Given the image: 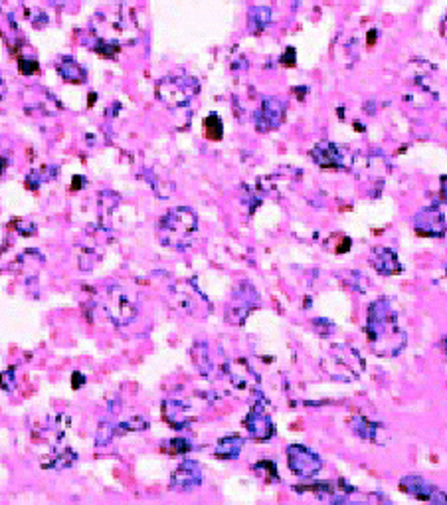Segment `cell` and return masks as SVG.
Masks as SVG:
<instances>
[{
	"mask_svg": "<svg viewBox=\"0 0 447 505\" xmlns=\"http://www.w3.org/2000/svg\"><path fill=\"white\" fill-rule=\"evenodd\" d=\"M311 157L316 165L323 169H340L342 166V155L338 151V147H335L331 141H321L311 151Z\"/></svg>",
	"mask_w": 447,
	"mask_h": 505,
	"instance_id": "cell-16",
	"label": "cell"
},
{
	"mask_svg": "<svg viewBox=\"0 0 447 505\" xmlns=\"http://www.w3.org/2000/svg\"><path fill=\"white\" fill-rule=\"evenodd\" d=\"M119 202H121L119 195H115L113 190H103V192L99 195V218L103 220L105 216L109 218V214L117 209Z\"/></svg>",
	"mask_w": 447,
	"mask_h": 505,
	"instance_id": "cell-23",
	"label": "cell"
},
{
	"mask_svg": "<svg viewBox=\"0 0 447 505\" xmlns=\"http://www.w3.org/2000/svg\"><path fill=\"white\" fill-rule=\"evenodd\" d=\"M281 64H283V66H295V50L293 48H287V52H285V55L281 58Z\"/></svg>",
	"mask_w": 447,
	"mask_h": 505,
	"instance_id": "cell-34",
	"label": "cell"
},
{
	"mask_svg": "<svg viewBox=\"0 0 447 505\" xmlns=\"http://www.w3.org/2000/svg\"><path fill=\"white\" fill-rule=\"evenodd\" d=\"M253 470H255V472L265 473L269 482H279V476H277V466H275L272 460H262L260 464H255V466H253Z\"/></svg>",
	"mask_w": 447,
	"mask_h": 505,
	"instance_id": "cell-28",
	"label": "cell"
},
{
	"mask_svg": "<svg viewBox=\"0 0 447 505\" xmlns=\"http://www.w3.org/2000/svg\"><path fill=\"white\" fill-rule=\"evenodd\" d=\"M255 127L260 133H269L277 129L285 119V103L277 98H265L255 111Z\"/></svg>",
	"mask_w": 447,
	"mask_h": 505,
	"instance_id": "cell-9",
	"label": "cell"
},
{
	"mask_svg": "<svg viewBox=\"0 0 447 505\" xmlns=\"http://www.w3.org/2000/svg\"><path fill=\"white\" fill-rule=\"evenodd\" d=\"M6 165H8V161H6V157H0V176H2V173H4V169H6Z\"/></svg>",
	"mask_w": 447,
	"mask_h": 505,
	"instance_id": "cell-38",
	"label": "cell"
},
{
	"mask_svg": "<svg viewBox=\"0 0 447 505\" xmlns=\"http://www.w3.org/2000/svg\"><path fill=\"white\" fill-rule=\"evenodd\" d=\"M200 91V84L196 77L186 76V74H171L159 79L154 93L156 99L171 107V110H180L186 107L192 99L196 98Z\"/></svg>",
	"mask_w": 447,
	"mask_h": 505,
	"instance_id": "cell-4",
	"label": "cell"
},
{
	"mask_svg": "<svg viewBox=\"0 0 447 505\" xmlns=\"http://www.w3.org/2000/svg\"><path fill=\"white\" fill-rule=\"evenodd\" d=\"M163 418L175 430H182L194 420V414H192L190 407L182 400L166 398L163 402Z\"/></svg>",
	"mask_w": 447,
	"mask_h": 505,
	"instance_id": "cell-14",
	"label": "cell"
},
{
	"mask_svg": "<svg viewBox=\"0 0 447 505\" xmlns=\"http://www.w3.org/2000/svg\"><path fill=\"white\" fill-rule=\"evenodd\" d=\"M371 262L374 265V270L384 275H396L403 270L400 260H398V254L390 250V248H386V246H376L374 248Z\"/></svg>",
	"mask_w": 447,
	"mask_h": 505,
	"instance_id": "cell-15",
	"label": "cell"
},
{
	"mask_svg": "<svg viewBox=\"0 0 447 505\" xmlns=\"http://www.w3.org/2000/svg\"><path fill=\"white\" fill-rule=\"evenodd\" d=\"M18 70H20V74H24V76H34V74H38V72H40V66H38V62H36V60H26V58H20V60H18Z\"/></svg>",
	"mask_w": 447,
	"mask_h": 505,
	"instance_id": "cell-32",
	"label": "cell"
},
{
	"mask_svg": "<svg viewBox=\"0 0 447 505\" xmlns=\"http://www.w3.org/2000/svg\"><path fill=\"white\" fill-rule=\"evenodd\" d=\"M55 173H58V166H42L38 171H32L30 175L26 176V187L30 188V190H38V188L42 187V183L52 181Z\"/></svg>",
	"mask_w": 447,
	"mask_h": 505,
	"instance_id": "cell-22",
	"label": "cell"
},
{
	"mask_svg": "<svg viewBox=\"0 0 447 505\" xmlns=\"http://www.w3.org/2000/svg\"><path fill=\"white\" fill-rule=\"evenodd\" d=\"M4 93H6V84H4V79L0 76V99L4 98Z\"/></svg>",
	"mask_w": 447,
	"mask_h": 505,
	"instance_id": "cell-39",
	"label": "cell"
},
{
	"mask_svg": "<svg viewBox=\"0 0 447 505\" xmlns=\"http://www.w3.org/2000/svg\"><path fill=\"white\" fill-rule=\"evenodd\" d=\"M204 129H206V137L212 141H220L222 135H224V127H222V119H220L216 113L208 115L204 121Z\"/></svg>",
	"mask_w": 447,
	"mask_h": 505,
	"instance_id": "cell-25",
	"label": "cell"
},
{
	"mask_svg": "<svg viewBox=\"0 0 447 505\" xmlns=\"http://www.w3.org/2000/svg\"><path fill=\"white\" fill-rule=\"evenodd\" d=\"M58 12H74L79 8L81 0H46Z\"/></svg>",
	"mask_w": 447,
	"mask_h": 505,
	"instance_id": "cell-30",
	"label": "cell"
},
{
	"mask_svg": "<svg viewBox=\"0 0 447 505\" xmlns=\"http://www.w3.org/2000/svg\"><path fill=\"white\" fill-rule=\"evenodd\" d=\"M273 20L272 8L267 6H253L248 12V28L253 34H262Z\"/></svg>",
	"mask_w": 447,
	"mask_h": 505,
	"instance_id": "cell-19",
	"label": "cell"
},
{
	"mask_svg": "<svg viewBox=\"0 0 447 505\" xmlns=\"http://www.w3.org/2000/svg\"><path fill=\"white\" fill-rule=\"evenodd\" d=\"M441 34L447 38V14L443 16V20H441Z\"/></svg>",
	"mask_w": 447,
	"mask_h": 505,
	"instance_id": "cell-40",
	"label": "cell"
},
{
	"mask_svg": "<svg viewBox=\"0 0 447 505\" xmlns=\"http://www.w3.org/2000/svg\"><path fill=\"white\" fill-rule=\"evenodd\" d=\"M400 487L406 494L414 495L418 499H425V501H432V504H447V495L441 490H437L436 485L425 482L424 478H420V476H406L400 482Z\"/></svg>",
	"mask_w": 447,
	"mask_h": 505,
	"instance_id": "cell-11",
	"label": "cell"
},
{
	"mask_svg": "<svg viewBox=\"0 0 447 505\" xmlns=\"http://www.w3.org/2000/svg\"><path fill=\"white\" fill-rule=\"evenodd\" d=\"M77 460V454L72 448H64L62 452H58L54 456L46 458V461H42V468H48V470H64V468H69L74 466Z\"/></svg>",
	"mask_w": 447,
	"mask_h": 505,
	"instance_id": "cell-21",
	"label": "cell"
},
{
	"mask_svg": "<svg viewBox=\"0 0 447 505\" xmlns=\"http://www.w3.org/2000/svg\"><path fill=\"white\" fill-rule=\"evenodd\" d=\"M117 428H119L117 432H137V430H147L149 428V424H147V420H142L141 417H135L125 420Z\"/></svg>",
	"mask_w": 447,
	"mask_h": 505,
	"instance_id": "cell-29",
	"label": "cell"
},
{
	"mask_svg": "<svg viewBox=\"0 0 447 505\" xmlns=\"http://www.w3.org/2000/svg\"><path fill=\"white\" fill-rule=\"evenodd\" d=\"M89 26L95 40L115 46L133 44L139 36L137 14L127 4H109L99 8Z\"/></svg>",
	"mask_w": 447,
	"mask_h": 505,
	"instance_id": "cell-2",
	"label": "cell"
},
{
	"mask_svg": "<svg viewBox=\"0 0 447 505\" xmlns=\"http://www.w3.org/2000/svg\"><path fill=\"white\" fill-rule=\"evenodd\" d=\"M241 448H243V438L238 434H229V436L218 440V444L214 448V456L218 460H236L240 456Z\"/></svg>",
	"mask_w": 447,
	"mask_h": 505,
	"instance_id": "cell-18",
	"label": "cell"
},
{
	"mask_svg": "<svg viewBox=\"0 0 447 505\" xmlns=\"http://www.w3.org/2000/svg\"><path fill=\"white\" fill-rule=\"evenodd\" d=\"M192 359H194L198 373L210 376V373L214 371V365H212V357H210V349H208L204 341H198L196 345L192 347Z\"/></svg>",
	"mask_w": 447,
	"mask_h": 505,
	"instance_id": "cell-20",
	"label": "cell"
},
{
	"mask_svg": "<svg viewBox=\"0 0 447 505\" xmlns=\"http://www.w3.org/2000/svg\"><path fill=\"white\" fill-rule=\"evenodd\" d=\"M414 228L420 236H425V238H441L446 234V218L441 210L429 206L415 216Z\"/></svg>",
	"mask_w": 447,
	"mask_h": 505,
	"instance_id": "cell-12",
	"label": "cell"
},
{
	"mask_svg": "<svg viewBox=\"0 0 447 505\" xmlns=\"http://www.w3.org/2000/svg\"><path fill=\"white\" fill-rule=\"evenodd\" d=\"M352 426H354L352 430L359 434L360 438H364V440L376 438V430H378V424H374V422H371V420H366V418H356Z\"/></svg>",
	"mask_w": 447,
	"mask_h": 505,
	"instance_id": "cell-26",
	"label": "cell"
},
{
	"mask_svg": "<svg viewBox=\"0 0 447 505\" xmlns=\"http://www.w3.org/2000/svg\"><path fill=\"white\" fill-rule=\"evenodd\" d=\"M26 107L38 111L42 115H58L62 110L60 101L48 89L40 88V86H34L26 91Z\"/></svg>",
	"mask_w": 447,
	"mask_h": 505,
	"instance_id": "cell-13",
	"label": "cell"
},
{
	"mask_svg": "<svg viewBox=\"0 0 447 505\" xmlns=\"http://www.w3.org/2000/svg\"><path fill=\"white\" fill-rule=\"evenodd\" d=\"M243 426L248 430L250 438L260 440V442L273 438V434H275L273 420L269 417V412L265 410V405H263L262 400L251 407L250 414L243 418Z\"/></svg>",
	"mask_w": 447,
	"mask_h": 505,
	"instance_id": "cell-8",
	"label": "cell"
},
{
	"mask_svg": "<svg viewBox=\"0 0 447 505\" xmlns=\"http://www.w3.org/2000/svg\"><path fill=\"white\" fill-rule=\"evenodd\" d=\"M86 385V376L81 373H74L72 374V386L74 388H81V386Z\"/></svg>",
	"mask_w": 447,
	"mask_h": 505,
	"instance_id": "cell-35",
	"label": "cell"
},
{
	"mask_svg": "<svg viewBox=\"0 0 447 505\" xmlns=\"http://www.w3.org/2000/svg\"><path fill=\"white\" fill-rule=\"evenodd\" d=\"M198 232V216L196 212L188 206H176L171 209L163 218L159 220L156 226V236L159 242L171 248L182 252L192 246Z\"/></svg>",
	"mask_w": 447,
	"mask_h": 505,
	"instance_id": "cell-3",
	"label": "cell"
},
{
	"mask_svg": "<svg viewBox=\"0 0 447 505\" xmlns=\"http://www.w3.org/2000/svg\"><path fill=\"white\" fill-rule=\"evenodd\" d=\"M115 434H117V426L113 424V422H99L98 426V432H95V444L98 446H107L111 444V440L115 438Z\"/></svg>",
	"mask_w": 447,
	"mask_h": 505,
	"instance_id": "cell-24",
	"label": "cell"
},
{
	"mask_svg": "<svg viewBox=\"0 0 447 505\" xmlns=\"http://www.w3.org/2000/svg\"><path fill=\"white\" fill-rule=\"evenodd\" d=\"M285 454H287L289 470L303 480H311L323 470V458L303 444H291Z\"/></svg>",
	"mask_w": 447,
	"mask_h": 505,
	"instance_id": "cell-7",
	"label": "cell"
},
{
	"mask_svg": "<svg viewBox=\"0 0 447 505\" xmlns=\"http://www.w3.org/2000/svg\"><path fill=\"white\" fill-rule=\"evenodd\" d=\"M14 228L18 230V234H22V236H34L36 234V224H28V226H24L22 220H14Z\"/></svg>",
	"mask_w": 447,
	"mask_h": 505,
	"instance_id": "cell-33",
	"label": "cell"
},
{
	"mask_svg": "<svg viewBox=\"0 0 447 505\" xmlns=\"http://www.w3.org/2000/svg\"><path fill=\"white\" fill-rule=\"evenodd\" d=\"M366 335L372 343L374 351L378 355L394 357L402 351L406 345L403 331L398 325L396 311L388 299H376L368 309V321H366Z\"/></svg>",
	"mask_w": 447,
	"mask_h": 505,
	"instance_id": "cell-1",
	"label": "cell"
},
{
	"mask_svg": "<svg viewBox=\"0 0 447 505\" xmlns=\"http://www.w3.org/2000/svg\"><path fill=\"white\" fill-rule=\"evenodd\" d=\"M55 67H58V74L64 77V81H67V84H86V79H88L86 67L72 55H62L58 60Z\"/></svg>",
	"mask_w": 447,
	"mask_h": 505,
	"instance_id": "cell-17",
	"label": "cell"
},
{
	"mask_svg": "<svg viewBox=\"0 0 447 505\" xmlns=\"http://www.w3.org/2000/svg\"><path fill=\"white\" fill-rule=\"evenodd\" d=\"M84 185H86V178H84V176H76V178H74V183H72V190L76 192V190H79V188L84 187Z\"/></svg>",
	"mask_w": 447,
	"mask_h": 505,
	"instance_id": "cell-36",
	"label": "cell"
},
{
	"mask_svg": "<svg viewBox=\"0 0 447 505\" xmlns=\"http://www.w3.org/2000/svg\"><path fill=\"white\" fill-rule=\"evenodd\" d=\"M441 197H443V200L447 202V178L441 181Z\"/></svg>",
	"mask_w": 447,
	"mask_h": 505,
	"instance_id": "cell-37",
	"label": "cell"
},
{
	"mask_svg": "<svg viewBox=\"0 0 447 505\" xmlns=\"http://www.w3.org/2000/svg\"><path fill=\"white\" fill-rule=\"evenodd\" d=\"M163 450L166 454H186V452L192 450V446H190V442L185 438H175V440H168V442H164L163 444Z\"/></svg>",
	"mask_w": 447,
	"mask_h": 505,
	"instance_id": "cell-27",
	"label": "cell"
},
{
	"mask_svg": "<svg viewBox=\"0 0 447 505\" xmlns=\"http://www.w3.org/2000/svg\"><path fill=\"white\" fill-rule=\"evenodd\" d=\"M202 482H204V473L200 464L196 460H182L171 478V487L180 494H188L196 490Z\"/></svg>",
	"mask_w": 447,
	"mask_h": 505,
	"instance_id": "cell-10",
	"label": "cell"
},
{
	"mask_svg": "<svg viewBox=\"0 0 447 505\" xmlns=\"http://www.w3.org/2000/svg\"><path fill=\"white\" fill-rule=\"evenodd\" d=\"M260 306V294L250 282H243L234 289L226 306V319L232 325H241L253 309Z\"/></svg>",
	"mask_w": 447,
	"mask_h": 505,
	"instance_id": "cell-6",
	"label": "cell"
},
{
	"mask_svg": "<svg viewBox=\"0 0 447 505\" xmlns=\"http://www.w3.org/2000/svg\"><path fill=\"white\" fill-rule=\"evenodd\" d=\"M101 308L113 325L123 327L129 325L137 317V303L121 286H111L105 291V299L101 301Z\"/></svg>",
	"mask_w": 447,
	"mask_h": 505,
	"instance_id": "cell-5",
	"label": "cell"
},
{
	"mask_svg": "<svg viewBox=\"0 0 447 505\" xmlns=\"http://www.w3.org/2000/svg\"><path fill=\"white\" fill-rule=\"evenodd\" d=\"M16 386V373L14 369H6L4 373H0V388L6 391V393H12Z\"/></svg>",
	"mask_w": 447,
	"mask_h": 505,
	"instance_id": "cell-31",
	"label": "cell"
}]
</instances>
